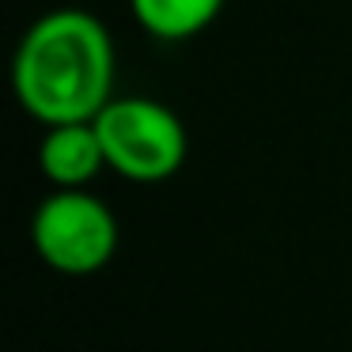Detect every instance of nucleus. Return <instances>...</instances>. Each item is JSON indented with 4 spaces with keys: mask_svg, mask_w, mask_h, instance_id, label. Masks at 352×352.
I'll list each match as a JSON object with an SVG mask.
<instances>
[{
    "mask_svg": "<svg viewBox=\"0 0 352 352\" xmlns=\"http://www.w3.org/2000/svg\"><path fill=\"white\" fill-rule=\"evenodd\" d=\"M12 87L42 125L95 122L114 99V38L84 8L46 12L19 38Z\"/></svg>",
    "mask_w": 352,
    "mask_h": 352,
    "instance_id": "obj_1",
    "label": "nucleus"
},
{
    "mask_svg": "<svg viewBox=\"0 0 352 352\" xmlns=\"http://www.w3.org/2000/svg\"><path fill=\"white\" fill-rule=\"evenodd\" d=\"M107 167L129 182H167L190 152L186 125L167 102L144 95H114L95 118Z\"/></svg>",
    "mask_w": 352,
    "mask_h": 352,
    "instance_id": "obj_2",
    "label": "nucleus"
},
{
    "mask_svg": "<svg viewBox=\"0 0 352 352\" xmlns=\"http://www.w3.org/2000/svg\"><path fill=\"white\" fill-rule=\"evenodd\" d=\"M31 243L50 269L65 276H91L114 258L118 220L87 190H57L34 208Z\"/></svg>",
    "mask_w": 352,
    "mask_h": 352,
    "instance_id": "obj_3",
    "label": "nucleus"
},
{
    "mask_svg": "<svg viewBox=\"0 0 352 352\" xmlns=\"http://www.w3.org/2000/svg\"><path fill=\"white\" fill-rule=\"evenodd\" d=\"M38 163L42 175L57 190H84L91 178L107 170V152H102L95 122L46 125V137L38 144Z\"/></svg>",
    "mask_w": 352,
    "mask_h": 352,
    "instance_id": "obj_4",
    "label": "nucleus"
},
{
    "mask_svg": "<svg viewBox=\"0 0 352 352\" xmlns=\"http://www.w3.org/2000/svg\"><path fill=\"white\" fill-rule=\"evenodd\" d=\"M129 8L152 38L182 42L212 27V19L223 12V0H129Z\"/></svg>",
    "mask_w": 352,
    "mask_h": 352,
    "instance_id": "obj_5",
    "label": "nucleus"
}]
</instances>
